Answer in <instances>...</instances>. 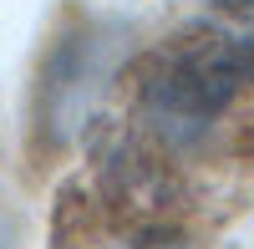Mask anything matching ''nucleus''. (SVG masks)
Returning <instances> with one entry per match:
<instances>
[{
  "label": "nucleus",
  "mask_w": 254,
  "mask_h": 249,
  "mask_svg": "<svg viewBox=\"0 0 254 249\" xmlns=\"http://www.w3.org/2000/svg\"><path fill=\"white\" fill-rule=\"evenodd\" d=\"M254 81V0H219L142 61L137 112L168 148H193Z\"/></svg>",
  "instance_id": "nucleus-1"
},
{
  "label": "nucleus",
  "mask_w": 254,
  "mask_h": 249,
  "mask_svg": "<svg viewBox=\"0 0 254 249\" xmlns=\"http://www.w3.org/2000/svg\"><path fill=\"white\" fill-rule=\"evenodd\" d=\"M122 249H183L178 239H137V244H122Z\"/></svg>",
  "instance_id": "nucleus-2"
}]
</instances>
